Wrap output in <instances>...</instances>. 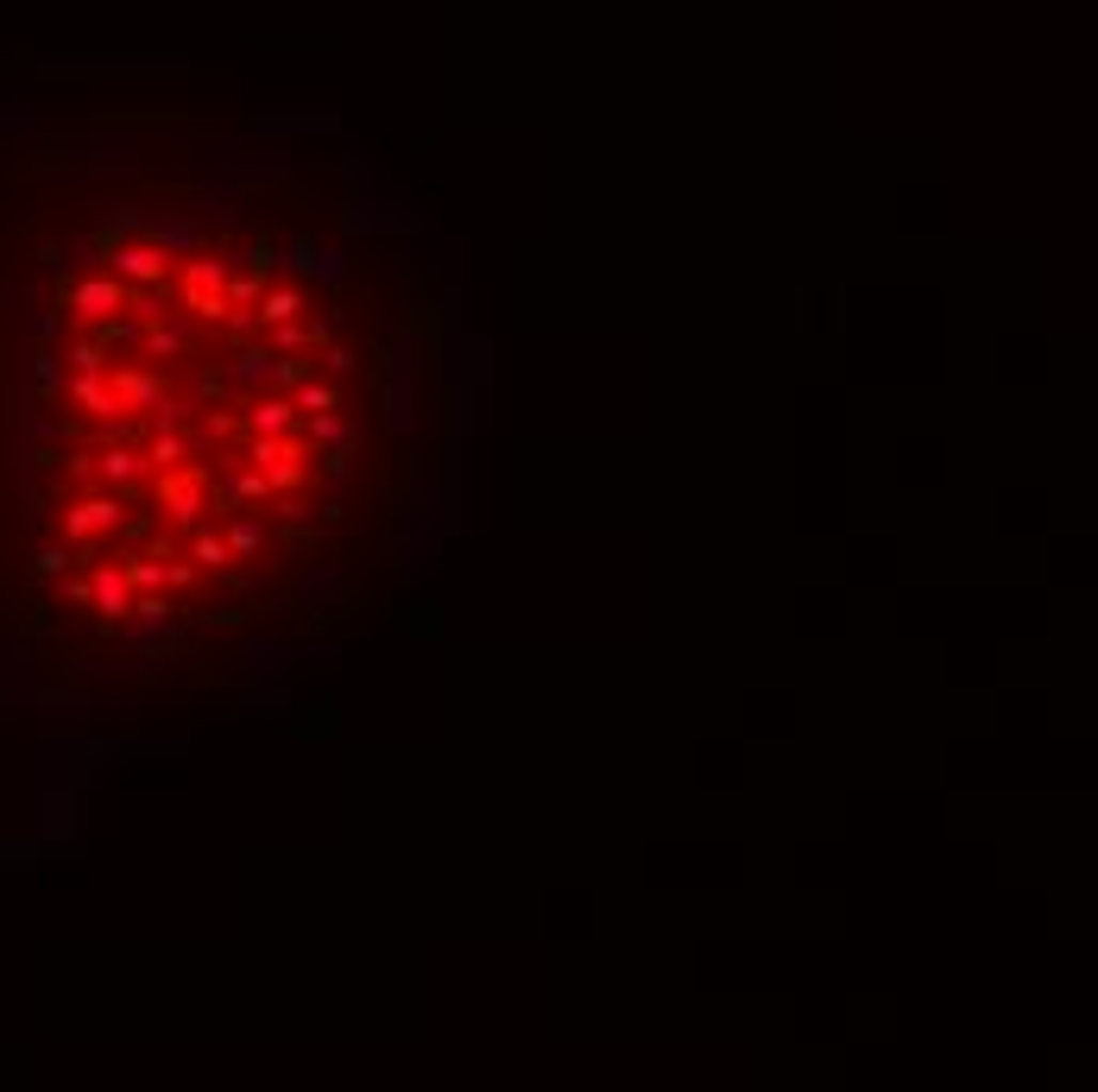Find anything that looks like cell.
<instances>
[{"instance_id":"obj_10","label":"cell","mask_w":1098,"mask_h":1092,"mask_svg":"<svg viewBox=\"0 0 1098 1092\" xmlns=\"http://www.w3.org/2000/svg\"><path fill=\"white\" fill-rule=\"evenodd\" d=\"M297 310H303V284H260V297H253V323H260V329L291 323Z\"/></svg>"},{"instance_id":"obj_3","label":"cell","mask_w":1098,"mask_h":1092,"mask_svg":"<svg viewBox=\"0 0 1098 1092\" xmlns=\"http://www.w3.org/2000/svg\"><path fill=\"white\" fill-rule=\"evenodd\" d=\"M152 493H158V505L177 518V525H197L208 512V480H203V468H158V480H152Z\"/></svg>"},{"instance_id":"obj_4","label":"cell","mask_w":1098,"mask_h":1092,"mask_svg":"<svg viewBox=\"0 0 1098 1092\" xmlns=\"http://www.w3.org/2000/svg\"><path fill=\"white\" fill-rule=\"evenodd\" d=\"M101 260H108V272L127 278V284H164L171 278V253L158 240H114Z\"/></svg>"},{"instance_id":"obj_17","label":"cell","mask_w":1098,"mask_h":1092,"mask_svg":"<svg viewBox=\"0 0 1098 1092\" xmlns=\"http://www.w3.org/2000/svg\"><path fill=\"white\" fill-rule=\"evenodd\" d=\"M221 537H228V549H234V556H260V549H266L260 518H247V512H228V531H221Z\"/></svg>"},{"instance_id":"obj_23","label":"cell","mask_w":1098,"mask_h":1092,"mask_svg":"<svg viewBox=\"0 0 1098 1092\" xmlns=\"http://www.w3.org/2000/svg\"><path fill=\"white\" fill-rule=\"evenodd\" d=\"M240 657H247V670H253V676H272L278 657H284V644H260V638H253V644H247Z\"/></svg>"},{"instance_id":"obj_7","label":"cell","mask_w":1098,"mask_h":1092,"mask_svg":"<svg viewBox=\"0 0 1098 1092\" xmlns=\"http://www.w3.org/2000/svg\"><path fill=\"white\" fill-rule=\"evenodd\" d=\"M108 392L121 410H145V405H164V379L145 373V366H108Z\"/></svg>"},{"instance_id":"obj_20","label":"cell","mask_w":1098,"mask_h":1092,"mask_svg":"<svg viewBox=\"0 0 1098 1092\" xmlns=\"http://www.w3.org/2000/svg\"><path fill=\"white\" fill-rule=\"evenodd\" d=\"M95 468H101L108 480H121V486H127V480L145 474V455H134V449H121V442H114V449H101V455H95Z\"/></svg>"},{"instance_id":"obj_18","label":"cell","mask_w":1098,"mask_h":1092,"mask_svg":"<svg viewBox=\"0 0 1098 1092\" xmlns=\"http://www.w3.org/2000/svg\"><path fill=\"white\" fill-rule=\"evenodd\" d=\"M121 575H127V588H134V594H164V588H171V575H164V562H158V556H134Z\"/></svg>"},{"instance_id":"obj_27","label":"cell","mask_w":1098,"mask_h":1092,"mask_svg":"<svg viewBox=\"0 0 1098 1092\" xmlns=\"http://www.w3.org/2000/svg\"><path fill=\"white\" fill-rule=\"evenodd\" d=\"M64 562H69L64 549H45V556H38V568H45V575H64Z\"/></svg>"},{"instance_id":"obj_8","label":"cell","mask_w":1098,"mask_h":1092,"mask_svg":"<svg viewBox=\"0 0 1098 1092\" xmlns=\"http://www.w3.org/2000/svg\"><path fill=\"white\" fill-rule=\"evenodd\" d=\"M89 600L108 613V625H114V619H134V588H127V575H121L114 562H101V568L89 575Z\"/></svg>"},{"instance_id":"obj_15","label":"cell","mask_w":1098,"mask_h":1092,"mask_svg":"<svg viewBox=\"0 0 1098 1092\" xmlns=\"http://www.w3.org/2000/svg\"><path fill=\"white\" fill-rule=\"evenodd\" d=\"M284 399L303 410V417H316V410H342V386H316V373H310V379H297Z\"/></svg>"},{"instance_id":"obj_13","label":"cell","mask_w":1098,"mask_h":1092,"mask_svg":"<svg viewBox=\"0 0 1098 1092\" xmlns=\"http://www.w3.org/2000/svg\"><path fill=\"white\" fill-rule=\"evenodd\" d=\"M291 266H297V272H316V278H342L347 272L342 253H335V247H316V240H297V247H291Z\"/></svg>"},{"instance_id":"obj_5","label":"cell","mask_w":1098,"mask_h":1092,"mask_svg":"<svg viewBox=\"0 0 1098 1092\" xmlns=\"http://www.w3.org/2000/svg\"><path fill=\"white\" fill-rule=\"evenodd\" d=\"M121 518H127L121 493H95V499H76V505H64V544H89L95 531H114Z\"/></svg>"},{"instance_id":"obj_12","label":"cell","mask_w":1098,"mask_h":1092,"mask_svg":"<svg viewBox=\"0 0 1098 1092\" xmlns=\"http://www.w3.org/2000/svg\"><path fill=\"white\" fill-rule=\"evenodd\" d=\"M69 399L89 410V417H121V405H114V392H108V379H101V373H76Z\"/></svg>"},{"instance_id":"obj_16","label":"cell","mask_w":1098,"mask_h":1092,"mask_svg":"<svg viewBox=\"0 0 1098 1092\" xmlns=\"http://www.w3.org/2000/svg\"><path fill=\"white\" fill-rule=\"evenodd\" d=\"M228 493H234V505H266V499H278V493H272V480L260 474L253 462H247V468H234V480H228Z\"/></svg>"},{"instance_id":"obj_1","label":"cell","mask_w":1098,"mask_h":1092,"mask_svg":"<svg viewBox=\"0 0 1098 1092\" xmlns=\"http://www.w3.org/2000/svg\"><path fill=\"white\" fill-rule=\"evenodd\" d=\"M303 455H310V449H303V436H297V430H284V436H253L234 462H253L260 474L272 480V493H297V486L310 480Z\"/></svg>"},{"instance_id":"obj_24","label":"cell","mask_w":1098,"mask_h":1092,"mask_svg":"<svg viewBox=\"0 0 1098 1092\" xmlns=\"http://www.w3.org/2000/svg\"><path fill=\"white\" fill-rule=\"evenodd\" d=\"M234 373H240V379H253V386H266V379H272V354H266V347H253V354H240V360H234Z\"/></svg>"},{"instance_id":"obj_25","label":"cell","mask_w":1098,"mask_h":1092,"mask_svg":"<svg viewBox=\"0 0 1098 1092\" xmlns=\"http://www.w3.org/2000/svg\"><path fill=\"white\" fill-rule=\"evenodd\" d=\"M197 392H203V399H221V392H228V379H221L215 366H203V379H197Z\"/></svg>"},{"instance_id":"obj_14","label":"cell","mask_w":1098,"mask_h":1092,"mask_svg":"<svg viewBox=\"0 0 1098 1092\" xmlns=\"http://www.w3.org/2000/svg\"><path fill=\"white\" fill-rule=\"evenodd\" d=\"M184 455H190V436H184L177 423H158V436H152L145 462H152V468H184Z\"/></svg>"},{"instance_id":"obj_11","label":"cell","mask_w":1098,"mask_h":1092,"mask_svg":"<svg viewBox=\"0 0 1098 1092\" xmlns=\"http://www.w3.org/2000/svg\"><path fill=\"white\" fill-rule=\"evenodd\" d=\"M272 354H291V347H329V323H272Z\"/></svg>"},{"instance_id":"obj_19","label":"cell","mask_w":1098,"mask_h":1092,"mask_svg":"<svg viewBox=\"0 0 1098 1092\" xmlns=\"http://www.w3.org/2000/svg\"><path fill=\"white\" fill-rule=\"evenodd\" d=\"M190 562H197V568H228V562H234V549H228V537H221V531H197V537H190Z\"/></svg>"},{"instance_id":"obj_22","label":"cell","mask_w":1098,"mask_h":1092,"mask_svg":"<svg viewBox=\"0 0 1098 1092\" xmlns=\"http://www.w3.org/2000/svg\"><path fill=\"white\" fill-rule=\"evenodd\" d=\"M171 613H177V607H171L164 594H139V600H134V619L145 625V631H158V625H164Z\"/></svg>"},{"instance_id":"obj_9","label":"cell","mask_w":1098,"mask_h":1092,"mask_svg":"<svg viewBox=\"0 0 1098 1092\" xmlns=\"http://www.w3.org/2000/svg\"><path fill=\"white\" fill-rule=\"evenodd\" d=\"M240 423L253 436H284V430H297V405L284 392H260V399H247V417Z\"/></svg>"},{"instance_id":"obj_2","label":"cell","mask_w":1098,"mask_h":1092,"mask_svg":"<svg viewBox=\"0 0 1098 1092\" xmlns=\"http://www.w3.org/2000/svg\"><path fill=\"white\" fill-rule=\"evenodd\" d=\"M221 284H228V260H190L184 266V310L197 323H228L234 316L228 297H221Z\"/></svg>"},{"instance_id":"obj_26","label":"cell","mask_w":1098,"mask_h":1092,"mask_svg":"<svg viewBox=\"0 0 1098 1092\" xmlns=\"http://www.w3.org/2000/svg\"><path fill=\"white\" fill-rule=\"evenodd\" d=\"M323 366H329V373H347V366H354V354H347V347H323Z\"/></svg>"},{"instance_id":"obj_6","label":"cell","mask_w":1098,"mask_h":1092,"mask_svg":"<svg viewBox=\"0 0 1098 1092\" xmlns=\"http://www.w3.org/2000/svg\"><path fill=\"white\" fill-rule=\"evenodd\" d=\"M69 310L82 316V323H101V316H114V310H127V278L101 272V278H82L76 291L64 297Z\"/></svg>"},{"instance_id":"obj_21","label":"cell","mask_w":1098,"mask_h":1092,"mask_svg":"<svg viewBox=\"0 0 1098 1092\" xmlns=\"http://www.w3.org/2000/svg\"><path fill=\"white\" fill-rule=\"evenodd\" d=\"M139 347H145L152 360H164V354H177V347H184V336H177L171 323H158V316H145V329H139Z\"/></svg>"}]
</instances>
